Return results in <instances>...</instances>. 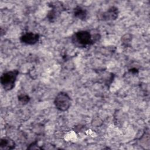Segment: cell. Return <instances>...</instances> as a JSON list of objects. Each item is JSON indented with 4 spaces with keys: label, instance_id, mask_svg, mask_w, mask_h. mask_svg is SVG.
Listing matches in <instances>:
<instances>
[{
    "label": "cell",
    "instance_id": "2",
    "mask_svg": "<svg viewBox=\"0 0 150 150\" xmlns=\"http://www.w3.org/2000/svg\"><path fill=\"white\" fill-rule=\"evenodd\" d=\"M18 74V70H12L6 71L1 75V84L5 90L9 91L14 88Z\"/></svg>",
    "mask_w": 150,
    "mask_h": 150
},
{
    "label": "cell",
    "instance_id": "11",
    "mask_svg": "<svg viewBox=\"0 0 150 150\" xmlns=\"http://www.w3.org/2000/svg\"><path fill=\"white\" fill-rule=\"evenodd\" d=\"M129 71H131L132 73H136L138 72V70L137 69H135V68H132V69L129 70Z\"/></svg>",
    "mask_w": 150,
    "mask_h": 150
},
{
    "label": "cell",
    "instance_id": "8",
    "mask_svg": "<svg viewBox=\"0 0 150 150\" xmlns=\"http://www.w3.org/2000/svg\"><path fill=\"white\" fill-rule=\"evenodd\" d=\"M15 147V143L13 139L10 138L5 137L1 139V149H13Z\"/></svg>",
    "mask_w": 150,
    "mask_h": 150
},
{
    "label": "cell",
    "instance_id": "7",
    "mask_svg": "<svg viewBox=\"0 0 150 150\" xmlns=\"http://www.w3.org/2000/svg\"><path fill=\"white\" fill-rule=\"evenodd\" d=\"M73 14L76 18L81 21H85L88 16L87 11L80 6H76L74 8Z\"/></svg>",
    "mask_w": 150,
    "mask_h": 150
},
{
    "label": "cell",
    "instance_id": "12",
    "mask_svg": "<svg viewBox=\"0 0 150 150\" xmlns=\"http://www.w3.org/2000/svg\"><path fill=\"white\" fill-rule=\"evenodd\" d=\"M36 142H33L32 144V145H36ZM29 146H32V145H29ZM36 149H41L40 148H39V147H38V146H37V147H36ZM36 148H35V147H31L30 149H36Z\"/></svg>",
    "mask_w": 150,
    "mask_h": 150
},
{
    "label": "cell",
    "instance_id": "6",
    "mask_svg": "<svg viewBox=\"0 0 150 150\" xmlns=\"http://www.w3.org/2000/svg\"><path fill=\"white\" fill-rule=\"evenodd\" d=\"M57 5L58 4H57V3H51L50 4L51 10L48 12L47 17L48 20L51 22H53L57 18L60 12V6H59Z\"/></svg>",
    "mask_w": 150,
    "mask_h": 150
},
{
    "label": "cell",
    "instance_id": "10",
    "mask_svg": "<svg viewBox=\"0 0 150 150\" xmlns=\"http://www.w3.org/2000/svg\"><path fill=\"white\" fill-rule=\"evenodd\" d=\"M132 36L130 34H125L124 35L122 38H121V42H122V44L125 46H127L130 42L131 41V38Z\"/></svg>",
    "mask_w": 150,
    "mask_h": 150
},
{
    "label": "cell",
    "instance_id": "5",
    "mask_svg": "<svg viewBox=\"0 0 150 150\" xmlns=\"http://www.w3.org/2000/svg\"><path fill=\"white\" fill-rule=\"evenodd\" d=\"M118 13L119 11L118 8L112 6L110 7L106 11L102 12L100 15V18L103 21H114L118 18Z\"/></svg>",
    "mask_w": 150,
    "mask_h": 150
},
{
    "label": "cell",
    "instance_id": "4",
    "mask_svg": "<svg viewBox=\"0 0 150 150\" xmlns=\"http://www.w3.org/2000/svg\"><path fill=\"white\" fill-rule=\"evenodd\" d=\"M40 36L39 34L32 32H28L23 33L20 37V41L22 43L33 45L36 44L39 40Z\"/></svg>",
    "mask_w": 150,
    "mask_h": 150
},
{
    "label": "cell",
    "instance_id": "1",
    "mask_svg": "<svg viewBox=\"0 0 150 150\" xmlns=\"http://www.w3.org/2000/svg\"><path fill=\"white\" fill-rule=\"evenodd\" d=\"M101 38L98 33H91L89 30H79L71 36L73 44L79 47H86L98 42Z\"/></svg>",
    "mask_w": 150,
    "mask_h": 150
},
{
    "label": "cell",
    "instance_id": "9",
    "mask_svg": "<svg viewBox=\"0 0 150 150\" xmlns=\"http://www.w3.org/2000/svg\"><path fill=\"white\" fill-rule=\"evenodd\" d=\"M18 99L19 102H20L22 104H28L30 98L28 95L26 94H20L18 97Z\"/></svg>",
    "mask_w": 150,
    "mask_h": 150
},
{
    "label": "cell",
    "instance_id": "3",
    "mask_svg": "<svg viewBox=\"0 0 150 150\" xmlns=\"http://www.w3.org/2000/svg\"><path fill=\"white\" fill-rule=\"evenodd\" d=\"M54 104L58 110L66 111L68 110L71 106V99L67 93L61 91L55 97Z\"/></svg>",
    "mask_w": 150,
    "mask_h": 150
}]
</instances>
